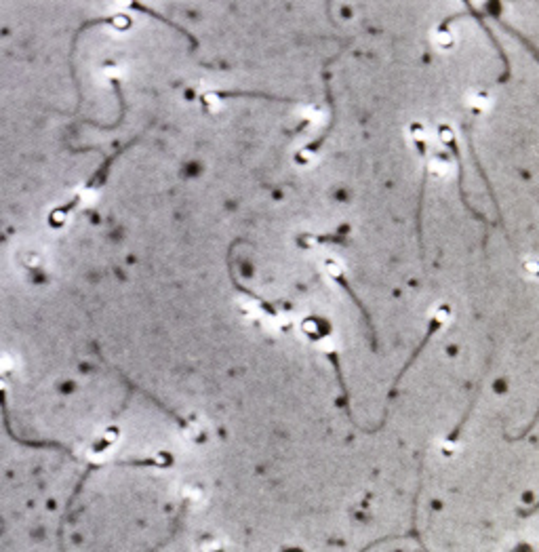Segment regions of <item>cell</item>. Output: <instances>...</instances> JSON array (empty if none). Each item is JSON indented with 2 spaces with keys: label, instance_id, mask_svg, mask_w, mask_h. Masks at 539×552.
Returning <instances> with one entry per match:
<instances>
[{
  "label": "cell",
  "instance_id": "6da1fadb",
  "mask_svg": "<svg viewBox=\"0 0 539 552\" xmlns=\"http://www.w3.org/2000/svg\"><path fill=\"white\" fill-rule=\"evenodd\" d=\"M449 169H451V165H449V160H444L442 156H432V158H430L428 171H430L432 175H447V173H449Z\"/></svg>",
  "mask_w": 539,
  "mask_h": 552
},
{
  "label": "cell",
  "instance_id": "7a4b0ae2",
  "mask_svg": "<svg viewBox=\"0 0 539 552\" xmlns=\"http://www.w3.org/2000/svg\"><path fill=\"white\" fill-rule=\"evenodd\" d=\"M470 103H472V108H476V110H486V108H491V97L480 91V93H474L470 97Z\"/></svg>",
  "mask_w": 539,
  "mask_h": 552
},
{
  "label": "cell",
  "instance_id": "3957f363",
  "mask_svg": "<svg viewBox=\"0 0 539 552\" xmlns=\"http://www.w3.org/2000/svg\"><path fill=\"white\" fill-rule=\"evenodd\" d=\"M436 42H438L442 49H449V47H453L455 36H453V34H451L449 30H438V34H436Z\"/></svg>",
  "mask_w": 539,
  "mask_h": 552
}]
</instances>
